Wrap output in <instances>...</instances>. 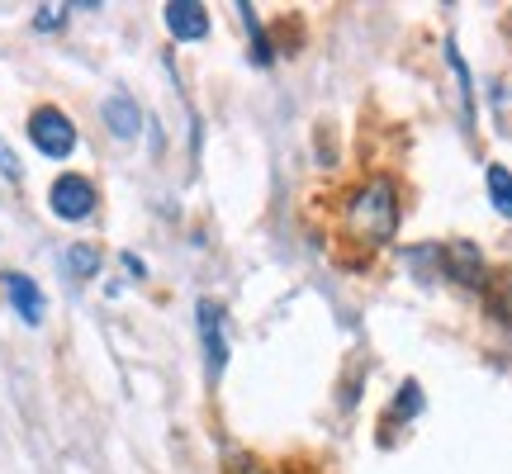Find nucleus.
<instances>
[{
  "label": "nucleus",
  "instance_id": "13",
  "mask_svg": "<svg viewBox=\"0 0 512 474\" xmlns=\"http://www.w3.org/2000/svg\"><path fill=\"white\" fill-rule=\"evenodd\" d=\"M394 408H399V413H408V418H413V413H418L422 408V389H418V380H408L399 389V399H394Z\"/></svg>",
  "mask_w": 512,
  "mask_h": 474
},
{
  "label": "nucleus",
  "instance_id": "11",
  "mask_svg": "<svg viewBox=\"0 0 512 474\" xmlns=\"http://www.w3.org/2000/svg\"><path fill=\"white\" fill-rule=\"evenodd\" d=\"M238 15H242V29H247V38H252V57L266 67L271 62V38H266V29H261V19H256L252 5H238Z\"/></svg>",
  "mask_w": 512,
  "mask_h": 474
},
{
  "label": "nucleus",
  "instance_id": "5",
  "mask_svg": "<svg viewBox=\"0 0 512 474\" xmlns=\"http://www.w3.org/2000/svg\"><path fill=\"white\" fill-rule=\"evenodd\" d=\"M100 119H105V128H110L119 143H133L138 133H143V110H138V100L124 91L105 95V105H100Z\"/></svg>",
  "mask_w": 512,
  "mask_h": 474
},
{
  "label": "nucleus",
  "instance_id": "12",
  "mask_svg": "<svg viewBox=\"0 0 512 474\" xmlns=\"http://www.w3.org/2000/svg\"><path fill=\"white\" fill-rule=\"evenodd\" d=\"M67 10H72V5H38V10H34V29H38V34H57V29L67 24Z\"/></svg>",
  "mask_w": 512,
  "mask_h": 474
},
{
  "label": "nucleus",
  "instance_id": "2",
  "mask_svg": "<svg viewBox=\"0 0 512 474\" xmlns=\"http://www.w3.org/2000/svg\"><path fill=\"white\" fill-rule=\"evenodd\" d=\"M29 143L48 157V162H67L76 152V124L72 114H62L57 105H38L29 114Z\"/></svg>",
  "mask_w": 512,
  "mask_h": 474
},
{
  "label": "nucleus",
  "instance_id": "1",
  "mask_svg": "<svg viewBox=\"0 0 512 474\" xmlns=\"http://www.w3.org/2000/svg\"><path fill=\"white\" fill-rule=\"evenodd\" d=\"M351 228L375 237V242H389L394 228H399V195H394V185L389 181L366 185V190L351 200Z\"/></svg>",
  "mask_w": 512,
  "mask_h": 474
},
{
  "label": "nucleus",
  "instance_id": "14",
  "mask_svg": "<svg viewBox=\"0 0 512 474\" xmlns=\"http://www.w3.org/2000/svg\"><path fill=\"white\" fill-rule=\"evenodd\" d=\"M0 176H5V181H19V157L5 147V138H0Z\"/></svg>",
  "mask_w": 512,
  "mask_h": 474
},
{
  "label": "nucleus",
  "instance_id": "4",
  "mask_svg": "<svg viewBox=\"0 0 512 474\" xmlns=\"http://www.w3.org/2000/svg\"><path fill=\"white\" fill-rule=\"evenodd\" d=\"M195 318H200V342H204V361H209V375L219 380L223 365H228V332H223V309L204 299L200 309H195Z\"/></svg>",
  "mask_w": 512,
  "mask_h": 474
},
{
  "label": "nucleus",
  "instance_id": "7",
  "mask_svg": "<svg viewBox=\"0 0 512 474\" xmlns=\"http://www.w3.org/2000/svg\"><path fill=\"white\" fill-rule=\"evenodd\" d=\"M5 299H10V309H15L29 328H38L43 313H48V299L38 290V280H29V275H19V271L5 275Z\"/></svg>",
  "mask_w": 512,
  "mask_h": 474
},
{
  "label": "nucleus",
  "instance_id": "9",
  "mask_svg": "<svg viewBox=\"0 0 512 474\" xmlns=\"http://www.w3.org/2000/svg\"><path fill=\"white\" fill-rule=\"evenodd\" d=\"M484 190H489V204H494L503 219H512V171L503 162L484 166Z\"/></svg>",
  "mask_w": 512,
  "mask_h": 474
},
{
  "label": "nucleus",
  "instance_id": "6",
  "mask_svg": "<svg viewBox=\"0 0 512 474\" xmlns=\"http://www.w3.org/2000/svg\"><path fill=\"white\" fill-rule=\"evenodd\" d=\"M162 19L176 43H195V38L209 34V10H204L200 0H171L162 10Z\"/></svg>",
  "mask_w": 512,
  "mask_h": 474
},
{
  "label": "nucleus",
  "instance_id": "15",
  "mask_svg": "<svg viewBox=\"0 0 512 474\" xmlns=\"http://www.w3.org/2000/svg\"><path fill=\"white\" fill-rule=\"evenodd\" d=\"M124 271H128V275H138V280H143V275H147V266H143V261H138V256H133V252H124Z\"/></svg>",
  "mask_w": 512,
  "mask_h": 474
},
{
  "label": "nucleus",
  "instance_id": "8",
  "mask_svg": "<svg viewBox=\"0 0 512 474\" xmlns=\"http://www.w3.org/2000/svg\"><path fill=\"white\" fill-rule=\"evenodd\" d=\"M441 266H446L451 280H460V285H484V256H479L470 242H446V247H441Z\"/></svg>",
  "mask_w": 512,
  "mask_h": 474
},
{
  "label": "nucleus",
  "instance_id": "10",
  "mask_svg": "<svg viewBox=\"0 0 512 474\" xmlns=\"http://www.w3.org/2000/svg\"><path fill=\"white\" fill-rule=\"evenodd\" d=\"M67 271H72L76 280L100 275V247H91V242H72V247H67Z\"/></svg>",
  "mask_w": 512,
  "mask_h": 474
},
{
  "label": "nucleus",
  "instance_id": "3",
  "mask_svg": "<svg viewBox=\"0 0 512 474\" xmlns=\"http://www.w3.org/2000/svg\"><path fill=\"white\" fill-rule=\"evenodd\" d=\"M95 204H100V195H95V185L81 171H62L53 181V190H48V209L62 223H86L95 214Z\"/></svg>",
  "mask_w": 512,
  "mask_h": 474
}]
</instances>
